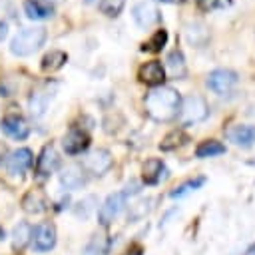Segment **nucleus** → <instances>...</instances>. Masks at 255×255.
<instances>
[{
	"instance_id": "obj_23",
	"label": "nucleus",
	"mask_w": 255,
	"mask_h": 255,
	"mask_svg": "<svg viewBox=\"0 0 255 255\" xmlns=\"http://www.w3.org/2000/svg\"><path fill=\"white\" fill-rule=\"evenodd\" d=\"M221 153H225V145L217 139H205L195 147V157H199V159L215 157V155H221Z\"/></svg>"
},
{
	"instance_id": "obj_5",
	"label": "nucleus",
	"mask_w": 255,
	"mask_h": 255,
	"mask_svg": "<svg viewBox=\"0 0 255 255\" xmlns=\"http://www.w3.org/2000/svg\"><path fill=\"white\" fill-rule=\"evenodd\" d=\"M205 84H207V88H209L211 92L223 96V94H229V92L235 88V84H237V74H235L233 70H229V68H217V70H211V72L207 74Z\"/></svg>"
},
{
	"instance_id": "obj_8",
	"label": "nucleus",
	"mask_w": 255,
	"mask_h": 255,
	"mask_svg": "<svg viewBox=\"0 0 255 255\" xmlns=\"http://www.w3.org/2000/svg\"><path fill=\"white\" fill-rule=\"evenodd\" d=\"M32 247L38 253H46L56 245V227L52 223H38L32 227Z\"/></svg>"
},
{
	"instance_id": "obj_10",
	"label": "nucleus",
	"mask_w": 255,
	"mask_h": 255,
	"mask_svg": "<svg viewBox=\"0 0 255 255\" xmlns=\"http://www.w3.org/2000/svg\"><path fill=\"white\" fill-rule=\"evenodd\" d=\"M88 145H90V135H88V131L82 129V128H76V126L70 128V129L66 131V135L62 137V147H64V151H66L68 155H78V153L86 151Z\"/></svg>"
},
{
	"instance_id": "obj_17",
	"label": "nucleus",
	"mask_w": 255,
	"mask_h": 255,
	"mask_svg": "<svg viewBox=\"0 0 255 255\" xmlns=\"http://www.w3.org/2000/svg\"><path fill=\"white\" fill-rule=\"evenodd\" d=\"M24 14L30 20H50L54 16V6L46 0H24Z\"/></svg>"
},
{
	"instance_id": "obj_18",
	"label": "nucleus",
	"mask_w": 255,
	"mask_h": 255,
	"mask_svg": "<svg viewBox=\"0 0 255 255\" xmlns=\"http://www.w3.org/2000/svg\"><path fill=\"white\" fill-rule=\"evenodd\" d=\"M54 100V92L50 90H36L32 92V96L28 98V110L34 118H42L50 106V102Z\"/></svg>"
},
{
	"instance_id": "obj_2",
	"label": "nucleus",
	"mask_w": 255,
	"mask_h": 255,
	"mask_svg": "<svg viewBox=\"0 0 255 255\" xmlns=\"http://www.w3.org/2000/svg\"><path fill=\"white\" fill-rule=\"evenodd\" d=\"M48 38V32L44 26H32V28H22L12 40H10V54L24 58L34 52H38Z\"/></svg>"
},
{
	"instance_id": "obj_7",
	"label": "nucleus",
	"mask_w": 255,
	"mask_h": 255,
	"mask_svg": "<svg viewBox=\"0 0 255 255\" xmlns=\"http://www.w3.org/2000/svg\"><path fill=\"white\" fill-rule=\"evenodd\" d=\"M112 163H114V157L108 149H96L82 159V169L92 175H104L112 167Z\"/></svg>"
},
{
	"instance_id": "obj_27",
	"label": "nucleus",
	"mask_w": 255,
	"mask_h": 255,
	"mask_svg": "<svg viewBox=\"0 0 255 255\" xmlns=\"http://www.w3.org/2000/svg\"><path fill=\"white\" fill-rule=\"evenodd\" d=\"M205 183V177L203 175H199V177H193V179H187V181H183L181 185H177V187H173L171 191H169V197H183L185 193H189V191H195L197 187H201Z\"/></svg>"
},
{
	"instance_id": "obj_12",
	"label": "nucleus",
	"mask_w": 255,
	"mask_h": 255,
	"mask_svg": "<svg viewBox=\"0 0 255 255\" xmlns=\"http://www.w3.org/2000/svg\"><path fill=\"white\" fill-rule=\"evenodd\" d=\"M32 163H34V153L28 147H18L12 153H8V157H6V169L12 175L24 173Z\"/></svg>"
},
{
	"instance_id": "obj_4",
	"label": "nucleus",
	"mask_w": 255,
	"mask_h": 255,
	"mask_svg": "<svg viewBox=\"0 0 255 255\" xmlns=\"http://www.w3.org/2000/svg\"><path fill=\"white\" fill-rule=\"evenodd\" d=\"M179 116H181L183 124H197V122H203L209 116V106L201 96L191 94L185 100H181Z\"/></svg>"
},
{
	"instance_id": "obj_1",
	"label": "nucleus",
	"mask_w": 255,
	"mask_h": 255,
	"mask_svg": "<svg viewBox=\"0 0 255 255\" xmlns=\"http://www.w3.org/2000/svg\"><path fill=\"white\" fill-rule=\"evenodd\" d=\"M145 114L155 122H171L179 116L181 110V96L177 90L169 86L151 88L143 98Z\"/></svg>"
},
{
	"instance_id": "obj_29",
	"label": "nucleus",
	"mask_w": 255,
	"mask_h": 255,
	"mask_svg": "<svg viewBox=\"0 0 255 255\" xmlns=\"http://www.w3.org/2000/svg\"><path fill=\"white\" fill-rule=\"evenodd\" d=\"M155 199H151V197H147V199H139L137 203H133L131 207H129V219L131 221H137V219H143L151 209H153V203Z\"/></svg>"
},
{
	"instance_id": "obj_37",
	"label": "nucleus",
	"mask_w": 255,
	"mask_h": 255,
	"mask_svg": "<svg viewBox=\"0 0 255 255\" xmlns=\"http://www.w3.org/2000/svg\"><path fill=\"white\" fill-rule=\"evenodd\" d=\"M46 2H50V0H46Z\"/></svg>"
},
{
	"instance_id": "obj_35",
	"label": "nucleus",
	"mask_w": 255,
	"mask_h": 255,
	"mask_svg": "<svg viewBox=\"0 0 255 255\" xmlns=\"http://www.w3.org/2000/svg\"><path fill=\"white\" fill-rule=\"evenodd\" d=\"M159 2H163V4H177V2H181V0H159Z\"/></svg>"
},
{
	"instance_id": "obj_31",
	"label": "nucleus",
	"mask_w": 255,
	"mask_h": 255,
	"mask_svg": "<svg viewBox=\"0 0 255 255\" xmlns=\"http://www.w3.org/2000/svg\"><path fill=\"white\" fill-rule=\"evenodd\" d=\"M233 4V0H197L199 10L203 12H213V10H225Z\"/></svg>"
},
{
	"instance_id": "obj_11",
	"label": "nucleus",
	"mask_w": 255,
	"mask_h": 255,
	"mask_svg": "<svg viewBox=\"0 0 255 255\" xmlns=\"http://www.w3.org/2000/svg\"><path fill=\"white\" fill-rule=\"evenodd\" d=\"M131 18L139 28H149L155 22H159L161 14L151 0H141L131 8Z\"/></svg>"
},
{
	"instance_id": "obj_26",
	"label": "nucleus",
	"mask_w": 255,
	"mask_h": 255,
	"mask_svg": "<svg viewBox=\"0 0 255 255\" xmlns=\"http://www.w3.org/2000/svg\"><path fill=\"white\" fill-rule=\"evenodd\" d=\"M30 239H32V225L26 223V221L18 223V225L14 227V231H12L14 247H16V249H24V247L30 243Z\"/></svg>"
},
{
	"instance_id": "obj_30",
	"label": "nucleus",
	"mask_w": 255,
	"mask_h": 255,
	"mask_svg": "<svg viewBox=\"0 0 255 255\" xmlns=\"http://www.w3.org/2000/svg\"><path fill=\"white\" fill-rule=\"evenodd\" d=\"M126 6V0H100V12L108 18H118Z\"/></svg>"
},
{
	"instance_id": "obj_6",
	"label": "nucleus",
	"mask_w": 255,
	"mask_h": 255,
	"mask_svg": "<svg viewBox=\"0 0 255 255\" xmlns=\"http://www.w3.org/2000/svg\"><path fill=\"white\" fill-rule=\"evenodd\" d=\"M60 165V157H58V151L52 143H46L40 151V155L36 157V167H34V173L38 179H46L50 177V173H54Z\"/></svg>"
},
{
	"instance_id": "obj_25",
	"label": "nucleus",
	"mask_w": 255,
	"mask_h": 255,
	"mask_svg": "<svg viewBox=\"0 0 255 255\" xmlns=\"http://www.w3.org/2000/svg\"><path fill=\"white\" fill-rule=\"evenodd\" d=\"M187 141H189V137H187V133H183V129H173L161 139L159 149L161 151H171V149H175V147H179V145H183Z\"/></svg>"
},
{
	"instance_id": "obj_13",
	"label": "nucleus",
	"mask_w": 255,
	"mask_h": 255,
	"mask_svg": "<svg viewBox=\"0 0 255 255\" xmlns=\"http://www.w3.org/2000/svg\"><path fill=\"white\" fill-rule=\"evenodd\" d=\"M137 78L139 82L147 84V86H163V80H165V68L161 66L159 60H151V62H145L143 66H139L137 70Z\"/></svg>"
},
{
	"instance_id": "obj_3",
	"label": "nucleus",
	"mask_w": 255,
	"mask_h": 255,
	"mask_svg": "<svg viewBox=\"0 0 255 255\" xmlns=\"http://www.w3.org/2000/svg\"><path fill=\"white\" fill-rule=\"evenodd\" d=\"M126 203H128L126 191H114V193H110V195L104 199V203L100 205V209H98V221H100V225H102V227L112 225L114 219L124 211Z\"/></svg>"
},
{
	"instance_id": "obj_36",
	"label": "nucleus",
	"mask_w": 255,
	"mask_h": 255,
	"mask_svg": "<svg viewBox=\"0 0 255 255\" xmlns=\"http://www.w3.org/2000/svg\"><path fill=\"white\" fill-rule=\"evenodd\" d=\"M4 237H6V233H4V229H2V227H0V241H2V239H4Z\"/></svg>"
},
{
	"instance_id": "obj_14",
	"label": "nucleus",
	"mask_w": 255,
	"mask_h": 255,
	"mask_svg": "<svg viewBox=\"0 0 255 255\" xmlns=\"http://www.w3.org/2000/svg\"><path fill=\"white\" fill-rule=\"evenodd\" d=\"M167 177V167L159 157H149L141 167V179L145 185H157Z\"/></svg>"
},
{
	"instance_id": "obj_32",
	"label": "nucleus",
	"mask_w": 255,
	"mask_h": 255,
	"mask_svg": "<svg viewBox=\"0 0 255 255\" xmlns=\"http://www.w3.org/2000/svg\"><path fill=\"white\" fill-rule=\"evenodd\" d=\"M92 203H96V197H94V195H88L86 199H82V201L78 203V207H76V215L86 219V217L92 213V209H94Z\"/></svg>"
},
{
	"instance_id": "obj_19",
	"label": "nucleus",
	"mask_w": 255,
	"mask_h": 255,
	"mask_svg": "<svg viewBox=\"0 0 255 255\" xmlns=\"http://www.w3.org/2000/svg\"><path fill=\"white\" fill-rule=\"evenodd\" d=\"M185 40L191 44V46H205L209 42V30L203 22H189L185 24Z\"/></svg>"
},
{
	"instance_id": "obj_16",
	"label": "nucleus",
	"mask_w": 255,
	"mask_h": 255,
	"mask_svg": "<svg viewBox=\"0 0 255 255\" xmlns=\"http://www.w3.org/2000/svg\"><path fill=\"white\" fill-rule=\"evenodd\" d=\"M86 181H88L86 171L82 169V165H76V163L64 167L62 173H60V183H62V187H66V189H70V191L84 187Z\"/></svg>"
},
{
	"instance_id": "obj_34",
	"label": "nucleus",
	"mask_w": 255,
	"mask_h": 255,
	"mask_svg": "<svg viewBox=\"0 0 255 255\" xmlns=\"http://www.w3.org/2000/svg\"><path fill=\"white\" fill-rule=\"evenodd\" d=\"M126 255H141V249L139 247H131L129 251H126Z\"/></svg>"
},
{
	"instance_id": "obj_15",
	"label": "nucleus",
	"mask_w": 255,
	"mask_h": 255,
	"mask_svg": "<svg viewBox=\"0 0 255 255\" xmlns=\"http://www.w3.org/2000/svg\"><path fill=\"white\" fill-rule=\"evenodd\" d=\"M225 137L237 147H251L255 143V126H245V124L231 126L225 131Z\"/></svg>"
},
{
	"instance_id": "obj_22",
	"label": "nucleus",
	"mask_w": 255,
	"mask_h": 255,
	"mask_svg": "<svg viewBox=\"0 0 255 255\" xmlns=\"http://www.w3.org/2000/svg\"><path fill=\"white\" fill-rule=\"evenodd\" d=\"M66 62H68V54H66V52H62V50H50V52L42 58L40 68H42L44 72H56V70H60Z\"/></svg>"
},
{
	"instance_id": "obj_21",
	"label": "nucleus",
	"mask_w": 255,
	"mask_h": 255,
	"mask_svg": "<svg viewBox=\"0 0 255 255\" xmlns=\"http://www.w3.org/2000/svg\"><path fill=\"white\" fill-rule=\"evenodd\" d=\"M165 66H167L169 76H171V78H175V80H181V78H185V76H187L185 58H183V54H181L179 50H173V52H169V54H167V58H165Z\"/></svg>"
},
{
	"instance_id": "obj_33",
	"label": "nucleus",
	"mask_w": 255,
	"mask_h": 255,
	"mask_svg": "<svg viewBox=\"0 0 255 255\" xmlns=\"http://www.w3.org/2000/svg\"><path fill=\"white\" fill-rule=\"evenodd\" d=\"M6 36H8V24H6L4 20H0V42H2Z\"/></svg>"
},
{
	"instance_id": "obj_9",
	"label": "nucleus",
	"mask_w": 255,
	"mask_h": 255,
	"mask_svg": "<svg viewBox=\"0 0 255 255\" xmlns=\"http://www.w3.org/2000/svg\"><path fill=\"white\" fill-rule=\"evenodd\" d=\"M0 129H2V133H6L8 137H12L16 141H22V139H26L30 135V126L20 114L4 116L2 122H0Z\"/></svg>"
},
{
	"instance_id": "obj_24",
	"label": "nucleus",
	"mask_w": 255,
	"mask_h": 255,
	"mask_svg": "<svg viewBox=\"0 0 255 255\" xmlns=\"http://www.w3.org/2000/svg\"><path fill=\"white\" fill-rule=\"evenodd\" d=\"M108 249H110V239H108L106 235H102V233H96V235H92V239L86 243L82 255H106Z\"/></svg>"
},
{
	"instance_id": "obj_20",
	"label": "nucleus",
	"mask_w": 255,
	"mask_h": 255,
	"mask_svg": "<svg viewBox=\"0 0 255 255\" xmlns=\"http://www.w3.org/2000/svg\"><path fill=\"white\" fill-rule=\"evenodd\" d=\"M46 207H48V201H46V195H44L40 189H30V191L22 197V209H24L26 213L38 215V213L46 211Z\"/></svg>"
},
{
	"instance_id": "obj_28",
	"label": "nucleus",
	"mask_w": 255,
	"mask_h": 255,
	"mask_svg": "<svg viewBox=\"0 0 255 255\" xmlns=\"http://www.w3.org/2000/svg\"><path fill=\"white\" fill-rule=\"evenodd\" d=\"M165 42H167V30H157L147 42H143L141 44V50L143 52H161L163 50V46H165Z\"/></svg>"
}]
</instances>
